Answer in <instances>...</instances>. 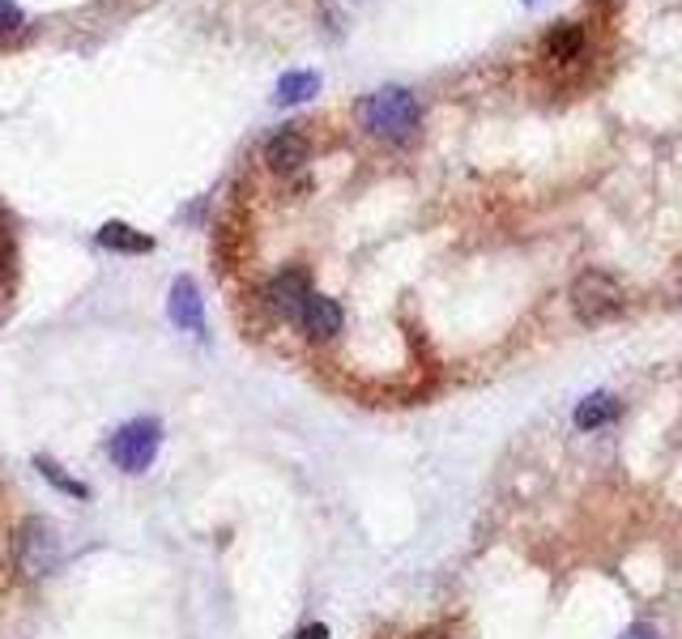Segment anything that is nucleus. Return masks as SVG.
<instances>
[{
	"instance_id": "obj_4",
	"label": "nucleus",
	"mask_w": 682,
	"mask_h": 639,
	"mask_svg": "<svg viewBox=\"0 0 682 639\" xmlns=\"http://www.w3.org/2000/svg\"><path fill=\"white\" fill-rule=\"evenodd\" d=\"M158 443H162V427H158L154 418H137V422L119 427L116 436H112L107 452H112V461H116L124 473H146L149 461H154V452H158Z\"/></svg>"
},
{
	"instance_id": "obj_14",
	"label": "nucleus",
	"mask_w": 682,
	"mask_h": 639,
	"mask_svg": "<svg viewBox=\"0 0 682 639\" xmlns=\"http://www.w3.org/2000/svg\"><path fill=\"white\" fill-rule=\"evenodd\" d=\"M18 27H22V9L9 4V0H0V34H13Z\"/></svg>"
},
{
	"instance_id": "obj_3",
	"label": "nucleus",
	"mask_w": 682,
	"mask_h": 639,
	"mask_svg": "<svg viewBox=\"0 0 682 639\" xmlns=\"http://www.w3.org/2000/svg\"><path fill=\"white\" fill-rule=\"evenodd\" d=\"M623 298H627L623 286L610 273H601V269L580 273L576 286H571V307H576V316L585 320V324H601V320L619 316L623 312Z\"/></svg>"
},
{
	"instance_id": "obj_9",
	"label": "nucleus",
	"mask_w": 682,
	"mask_h": 639,
	"mask_svg": "<svg viewBox=\"0 0 682 639\" xmlns=\"http://www.w3.org/2000/svg\"><path fill=\"white\" fill-rule=\"evenodd\" d=\"M171 320L179 328H201V294L192 286V277H179L171 286Z\"/></svg>"
},
{
	"instance_id": "obj_12",
	"label": "nucleus",
	"mask_w": 682,
	"mask_h": 639,
	"mask_svg": "<svg viewBox=\"0 0 682 639\" xmlns=\"http://www.w3.org/2000/svg\"><path fill=\"white\" fill-rule=\"evenodd\" d=\"M321 90V77L316 73H286L282 82H277V103H303V98H312Z\"/></svg>"
},
{
	"instance_id": "obj_16",
	"label": "nucleus",
	"mask_w": 682,
	"mask_h": 639,
	"mask_svg": "<svg viewBox=\"0 0 682 639\" xmlns=\"http://www.w3.org/2000/svg\"><path fill=\"white\" fill-rule=\"evenodd\" d=\"M298 639H328V627H325V622H316V627H303V631H298Z\"/></svg>"
},
{
	"instance_id": "obj_5",
	"label": "nucleus",
	"mask_w": 682,
	"mask_h": 639,
	"mask_svg": "<svg viewBox=\"0 0 682 639\" xmlns=\"http://www.w3.org/2000/svg\"><path fill=\"white\" fill-rule=\"evenodd\" d=\"M307 294H312L307 291V277H303L298 269H286V273H277L265 286V303L277 316H298L303 303H307Z\"/></svg>"
},
{
	"instance_id": "obj_2",
	"label": "nucleus",
	"mask_w": 682,
	"mask_h": 639,
	"mask_svg": "<svg viewBox=\"0 0 682 639\" xmlns=\"http://www.w3.org/2000/svg\"><path fill=\"white\" fill-rule=\"evenodd\" d=\"M13 558H18V572L30 576V580L56 572L60 567V537H56V528H52V521H43V516H27L22 528H18V542H13Z\"/></svg>"
},
{
	"instance_id": "obj_1",
	"label": "nucleus",
	"mask_w": 682,
	"mask_h": 639,
	"mask_svg": "<svg viewBox=\"0 0 682 639\" xmlns=\"http://www.w3.org/2000/svg\"><path fill=\"white\" fill-rule=\"evenodd\" d=\"M358 116L367 124V133H376V137H385V142H410L418 128V103L410 90H376V94H367L363 98V107H358Z\"/></svg>"
},
{
	"instance_id": "obj_7",
	"label": "nucleus",
	"mask_w": 682,
	"mask_h": 639,
	"mask_svg": "<svg viewBox=\"0 0 682 639\" xmlns=\"http://www.w3.org/2000/svg\"><path fill=\"white\" fill-rule=\"evenodd\" d=\"M265 163L273 171H298L303 163H307V137L303 133H277L273 142L265 146Z\"/></svg>"
},
{
	"instance_id": "obj_6",
	"label": "nucleus",
	"mask_w": 682,
	"mask_h": 639,
	"mask_svg": "<svg viewBox=\"0 0 682 639\" xmlns=\"http://www.w3.org/2000/svg\"><path fill=\"white\" fill-rule=\"evenodd\" d=\"M298 324H303V333L307 337H333V333H342V307H337V298H328V294H307V303H303V312H298Z\"/></svg>"
},
{
	"instance_id": "obj_10",
	"label": "nucleus",
	"mask_w": 682,
	"mask_h": 639,
	"mask_svg": "<svg viewBox=\"0 0 682 639\" xmlns=\"http://www.w3.org/2000/svg\"><path fill=\"white\" fill-rule=\"evenodd\" d=\"M98 243L112 248V252H128V256H137V252H149V248H154V239L141 231H133L128 222H107V227L98 231Z\"/></svg>"
},
{
	"instance_id": "obj_17",
	"label": "nucleus",
	"mask_w": 682,
	"mask_h": 639,
	"mask_svg": "<svg viewBox=\"0 0 682 639\" xmlns=\"http://www.w3.org/2000/svg\"><path fill=\"white\" fill-rule=\"evenodd\" d=\"M0 264H4V243H0Z\"/></svg>"
},
{
	"instance_id": "obj_13",
	"label": "nucleus",
	"mask_w": 682,
	"mask_h": 639,
	"mask_svg": "<svg viewBox=\"0 0 682 639\" xmlns=\"http://www.w3.org/2000/svg\"><path fill=\"white\" fill-rule=\"evenodd\" d=\"M39 469H43V478L56 486V491H64V494H73V499H90V486L86 482H73L64 469L56 465V461H48V457H39Z\"/></svg>"
},
{
	"instance_id": "obj_15",
	"label": "nucleus",
	"mask_w": 682,
	"mask_h": 639,
	"mask_svg": "<svg viewBox=\"0 0 682 639\" xmlns=\"http://www.w3.org/2000/svg\"><path fill=\"white\" fill-rule=\"evenodd\" d=\"M623 639H661V636H657V627H649V622H636V627H627Z\"/></svg>"
},
{
	"instance_id": "obj_8",
	"label": "nucleus",
	"mask_w": 682,
	"mask_h": 639,
	"mask_svg": "<svg viewBox=\"0 0 682 639\" xmlns=\"http://www.w3.org/2000/svg\"><path fill=\"white\" fill-rule=\"evenodd\" d=\"M542 52H546V60H555V64H567V60H576L580 52H585V30L576 27V22H559V27L546 34Z\"/></svg>"
},
{
	"instance_id": "obj_11",
	"label": "nucleus",
	"mask_w": 682,
	"mask_h": 639,
	"mask_svg": "<svg viewBox=\"0 0 682 639\" xmlns=\"http://www.w3.org/2000/svg\"><path fill=\"white\" fill-rule=\"evenodd\" d=\"M619 413V401L610 397V392H594V397H585L580 406H576V427L580 431H597L601 422H610Z\"/></svg>"
}]
</instances>
